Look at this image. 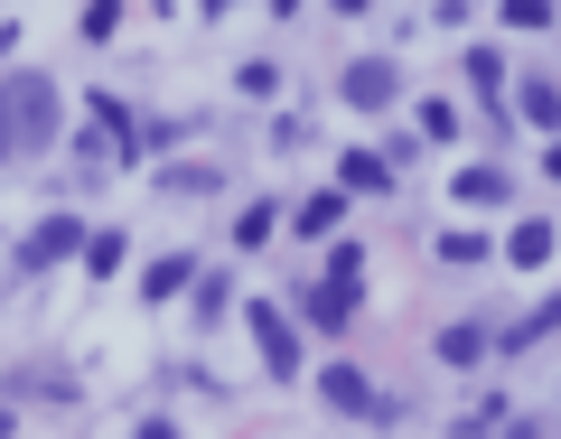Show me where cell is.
Instances as JSON below:
<instances>
[{"label": "cell", "mask_w": 561, "mask_h": 439, "mask_svg": "<svg viewBox=\"0 0 561 439\" xmlns=\"http://www.w3.org/2000/svg\"><path fill=\"white\" fill-rule=\"evenodd\" d=\"M515 103H524V113H534V122H542V131H552V122H561V84H542V76H534V84H524V94H515Z\"/></svg>", "instance_id": "5bb4252c"}, {"label": "cell", "mask_w": 561, "mask_h": 439, "mask_svg": "<svg viewBox=\"0 0 561 439\" xmlns=\"http://www.w3.org/2000/svg\"><path fill=\"white\" fill-rule=\"evenodd\" d=\"M468 84L486 94V113H505V76H496V57H468Z\"/></svg>", "instance_id": "9a60e30c"}, {"label": "cell", "mask_w": 561, "mask_h": 439, "mask_svg": "<svg viewBox=\"0 0 561 439\" xmlns=\"http://www.w3.org/2000/svg\"><path fill=\"white\" fill-rule=\"evenodd\" d=\"M440 365H486V327H449V337H440Z\"/></svg>", "instance_id": "8fae6325"}, {"label": "cell", "mask_w": 561, "mask_h": 439, "mask_svg": "<svg viewBox=\"0 0 561 439\" xmlns=\"http://www.w3.org/2000/svg\"><path fill=\"white\" fill-rule=\"evenodd\" d=\"M243 319H253V346H262V365H272V374L290 383V374H300V327L280 319L272 300H253V309H243Z\"/></svg>", "instance_id": "7a4b0ae2"}, {"label": "cell", "mask_w": 561, "mask_h": 439, "mask_svg": "<svg viewBox=\"0 0 561 439\" xmlns=\"http://www.w3.org/2000/svg\"><path fill=\"white\" fill-rule=\"evenodd\" d=\"M393 94H402L393 57H356L346 66V103H356V113H375V103H393Z\"/></svg>", "instance_id": "3957f363"}, {"label": "cell", "mask_w": 561, "mask_h": 439, "mask_svg": "<svg viewBox=\"0 0 561 439\" xmlns=\"http://www.w3.org/2000/svg\"><path fill=\"white\" fill-rule=\"evenodd\" d=\"M140 439H179V430H169V420H140Z\"/></svg>", "instance_id": "ac0fdd59"}, {"label": "cell", "mask_w": 561, "mask_h": 439, "mask_svg": "<svg viewBox=\"0 0 561 439\" xmlns=\"http://www.w3.org/2000/svg\"><path fill=\"white\" fill-rule=\"evenodd\" d=\"M346 309H356V300H346V290H328V280L309 290V319H319V327H346Z\"/></svg>", "instance_id": "2e32d148"}, {"label": "cell", "mask_w": 561, "mask_h": 439, "mask_svg": "<svg viewBox=\"0 0 561 439\" xmlns=\"http://www.w3.org/2000/svg\"><path fill=\"white\" fill-rule=\"evenodd\" d=\"M337 178H346V187H365V197H383V187H393V169H383V160H356V150H346Z\"/></svg>", "instance_id": "4fadbf2b"}, {"label": "cell", "mask_w": 561, "mask_h": 439, "mask_svg": "<svg viewBox=\"0 0 561 439\" xmlns=\"http://www.w3.org/2000/svg\"><path fill=\"white\" fill-rule=\"evenodd\" d=\"M505 262H515V272H542V262H552V224H542V216H524L515 234H505Z\"/></svg>", "instance_id": "5b68a950"}, {"label": "cell", "mask_w": 561, "mask_h": 439, "mask_svg": "<svg viewBox=\"0 0 561 439\" xmlns=\"http://www.w3.org/2000/svg\"><path fill=\"white\" fill-rule=\"evenodd\" d=\"M66 253H84V224H76V216H47L38 234L20 243V262H28V272H47V262H66Z\"/></svg>", "instance_id": "277c9868"}, {"label": "cell", "mask_w": 561, "mask_h": 439, "mask_svg": "<svg viewBox=\"0 0 561 439\" xmlns=\"http://www.w3.org/2000/svg\"><path fill=\"white\" fill-rule=\"evenodd\" d=\"M356 280H365V253H356V243H337V253H328V290L356 300Z\"/></svg>", "instance_id": "7c38bea8"}, {"label": "cell", "mask_w": 561, "mask_h": 439, "mask_svg": "<svg viewBox=\"0 0 561 439\" xmlns=\"http://www.w3.org/2000/svg\"><path fill=\"white\" fill-rule=\"evenodd\" d=\"M187 280H197V262H187V253H169V262H150V280H140V290H150V300H179Z\"/></svg>", "instance_id": "52a82bcc"}, {"label": "cell", "mask_w": 561, "mask_h": 439, "mask_svg": "<svg viewBox=\"0 0 561 439\" xmlns=\"http://www.w3.org/2000/svg\"><path fill=\"white\" fill-rule=\"evenodd\" d=\"M47 140H57V84L0 76V160H38Z\"/></svg>", "instance_id": "6da1fadb"}, {"label": "cell", "mask_w": 561, "mask_h": 439, "mask_svg": "<svg viewBox=\"0 0 561 439\" xmlns=\"http://www.w3.org/2000/svg\"><path fill=\"white\" fill-rule=\"evenodd\" d=\"M337 216H346L337 187H328V197H300V234H337Z\"/></svg>", "instance_id": "9c48e42d"}, {"label": "cell", "mask_w": 561, "mask_h": 439, "mask_svg": "<svg viewBox=\"0 0 561 439\" xmlns=\"http://www.w3.org/2000/svg\"><path fill=\"white\" fill-rule=\"evenodd\" d=\"M459 206H505V169H468V178H459Z\"/></svg>", "instance_id": "30bf717a"}, {"label": "cell", "mask_w": 561, "mask_h": 439, "mask_svg": "<svg viewBox=\"0 0 561 439\" xmlns=\"http://www.w3.org/2000/svg\"><path fill=\"white\" fill-rule=\"evenodd\" d=\"M552 327H561V300H542L524 327H505V356H524V346H534V337H552Z\"/></svg>", "instance_id": "ba28073f"}, {"label": "cell", "mask_w": 561, "mask_h": 439, "mask_svg": "<svg viewBox=\"0 0 561 439\" xmlns=\"http://www.w3.org/2000/svg\"><path fill=\"white\" fill-rule=\"evenodd\" d=\"M234 243H272V206H243V216H234Z\"/></svg>", "instance_id": "e0dca14e"}, {"label": "cell", "mask_w": 561, "mask_h": 439, "mask_svg": "<svg viewBox=\"0 0 561 439\" xmlns=\"http://www.w3.org/2000/svg\"><path fill=\"white\" fill-rule=\"evenodd\" d=\"M319 393L337 402V412H365V402H375V383H365L356 365H328V374H319Z\"/></svg>", "instance_id": "8992f818"}]
</instances>
